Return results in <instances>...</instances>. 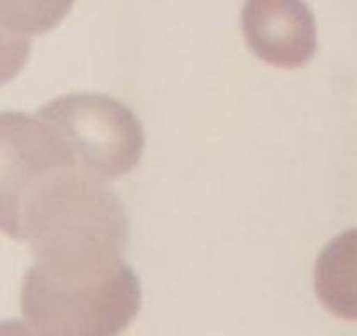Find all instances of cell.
<instances>
[{
  "instance_id": "cell-5",
  "label": "cell",
  "mask_w": 357,
  "mask_h": 336,
  "mask_svg": "<svg viewBox=\"0 0 357 336\" xmlns=\"http://www.w3.org/2000/svg\"><path fill=\"white\" fill-rule=\"evenodd\" d=\"M314 287L333 315L357 321V228L326 243L315 261Z\"/></svg>"
},
{
  "instance_id": "cell-7",
  "label": "cell",
  "mask_w": 357,
  "mask_h": 336,
  "mask_svg": "<svg viewBox=\"0 0 357 336\" xmlns=\"http://www.w3.org/2000/svg\"><path fill=\"white\" fill-rule=\"evenodd\" d=\"M0 336H39L29 324L22 321H2L0 322Z\"/></svg>"
},
{
  "instance_id": "cell-6",
  "label": "cell",
  "mask_w": 357,
  "mask_h": 336,
  "mask_svg": "<svg viewBox=\"0 0 357 336\" xmlns=\"http://www.w3.org/2000/svg\"><path fill=\"white\" fill-rule=\"evenodd\" d=\"M32 51L30 36L16 29L0 9V84L11 81L29 61Z\"/></svg>"
},
{
  "instance_id": "cell-2",
  "label": "cell",
  "mask_w": 357,
  "mask_h": 336,
  "mask_svg": "<svg viewBox=\"0 0 357 336\" xmlns=\"http://www.w3.org/2000/svg\"><path fill=\"white\" fill-rule=\"evenodd\" d=\"M91 179L37 116L0 112V231L30 243Z\"/></svg>"
},
{
  "instance_id": "cell-4",
  "label": "cell",
  "mask_w": 357,
  "mask_h": 336,
  "mask_svg": "<svg viewBox=\"0 0 357 336\" xmlns=\"http://www.w3.org/2000/svg\"><path fill=\"white\" fill-rule=\"evenodd\" d=\"M242 32L250 49L275 67H301L317 47L314 13L303 2H247L242 9Z\"/></svg>"
},
{
  "instance_id": "cell-1",
  "label": "cell",
  "mask_w": 357,
  "mask_h": 336,
  "mask_svg": "<svg viewBox=\"0 0 357 336\" xmlns=\"http://www.w3.org/2000/svg\"><path fill=\"white\" fill-rule=\"evenodd\" d=\"M142 303L139 277L114 250L36 256L22 312L39 336H119Z\"/></svg>"
},
{
  "instance_id": "cell-3",
  "label": "cell",
  "mask_w": 357,
  "mask_h": 336,
  "mask_svg": "<svg viewBox=\"0 0 357 336\" xmlns=\"http://www.w3.org/2000/svg\"><path fill=\"white\" fill-rule=\"evenodd\" d=\"M37 118L86 174L104 183L132 172L142 158L140 119L128 105L107 95H63L43 105Z\"/></svg>"
}]
</instances>
